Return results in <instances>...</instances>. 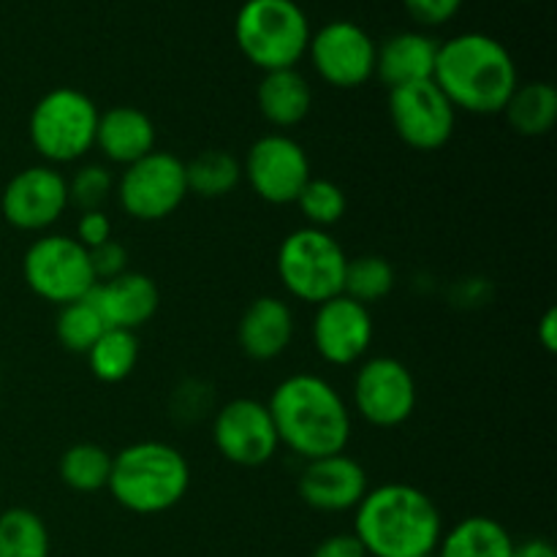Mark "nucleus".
Masks as SVG:
<instances>
[{
    "label": "nucleus",
    "instance_id": "12",
    "mask_svg": "<svg viewBox=\"0 0 557 557\" xmlns=\"http://www.w3.org/2000/svg\"><path fill=\"white\" fill-rule=\"evenodd\" d=\"M243 177L267 205H294L308 185L310 158L297 139L286 134H267L250 145L243 161Z\"/></svg>",
    "mask_w": 557,
    "mask_h": 557
},
{
    "label": "nucleus",
    "instance_id": "30",
    "mask_svg": "<svg viewBox=\"0 0 557 557\" xmlns=\"http://www.w3.org/2000/svg\"><path fill=\"white\" fill-rule=\"evenodd\" d=\"M107 324L92 308L90 299H79V302H69L58 310V321H54V335H58L60 346L71 354H87L92 343L103 335Z\"/></svg>",
    "mask_w": 557,
    "mask_h": 557
},
{
    "label": "nucleus",
    "instance_id": "33",
    "mask_svg": "<svg viewBox=\"0 0 557 557\" xmlns=\"http://www.w3.org/2000/svg\"><path fill=\"white\" fill-rule=\"evenodd\" d=\"M408 14L424 27H438L455 20L457 11L462 9V0H403Z\"/></svg>",
    "mask_w": 557,
    "mask_h": 557
},
{
    "label": "nucleus",
    "instance_id": "11",
    "mask_svg": "<svg viewBox=\"0 0 557 557\" xmlns=\"http://www.w3.org/2000/svg\"><path fill=\"white\" fill-rule=\"evenodd\" d=\"M354 408L373 428H400L417 411V381L395 357H373L354 375Z\"/></svg>",
    "mask_w": 557,
    "mask_h": 557
},
{
    "label": "nucleus",
    "instance_id": "1",
    "mask_svg": "<svg viewBox=\"0 0 557 557\" xmlns=\"http://www.w3.org/2000/svg\"><path fill=\"white\" fill-rule=\"evenodd\" d=\"M267 408L281 446L305 462L343 455L351 441V411L321 375H288L275 386Z\"/></svg>",
    "mask_w": 557,
    "mask_h": 557
},
{
    "label": "nucleus",
    "instance_id": "7",
    "mask_svg": "<svg viewBox=\"0 0 557 557\" xmlns=\"http://www.w3.org/2000/svg\"><path fill=\"white\" fill-rule=\"evenodd\" d=\"M348 256L324 228L305 226L288 234L277 248V275L294 299L321 305L343 294Z\"/></svg>",
    "mask_w": 557,
    "mask_h": 557
},
{
    "label": "nucleus",
    "instance_id": "32",
    "mask_svg": "<svg viewBox=\"0 0 557 557\" xmlns=\"http://www.w3.org/2000/svg\"><path fill=\"white\" fill-rule=\"evenodd\" d=\"M65 185H69V207H76L82 212L101 210V205L114 190V180L109 169L98 166V163H87V166L76 169L74 177L65 180Z\"/></svg>",
    "mask_w": 557,
    "mask_h": 557
},
{
    "label": "nucleus",
    "instance_id": "14",
    "mask_svg": "<svg viewBox=\"0 0 557 557\" xmlns=\"http://www.w3.org/2000/svg\"><path fill=\"white\" fill-rule=\"evenodd\" d=\"M212 441L221 457L239 468H261L277 455L275 424L267 403L237 397L228 400L212 422Z\"/></svg>",
    "mask_w": 557,
    "mask_h": 557
},
{
    "label": "nucleus",
    "instance_id": "27",
    "mask_svg": "<svg viewBox=\"0 0 557 557\" xmlns=\"http://www.w3.org/2000/svg\"><path fill=\"white\" fill-rule=\"evenodd\" d=\"M109 471H112V455L103 446L90 444V441L69 446L58 462L60 482L74 493L103 490L109 482Z\"/></svg>",
    "mask_w": 557,
    "mask_h": 557
},
{
    "label": "nucleus",
    "instance_id": "36",
    "mask_svg": "<svg viewBox=\"0 0 557 557\" xmlns=\"http://www.w3.org/2000/svg\"><path fill=\"white\" fill-rule=\"evenodd\" d=\"M310 557H368V553L354 533H335L326 536Z\"/></svg>",
    "mask_w": 557,
    "mask_h": 557
},
{
    "label": "nucleus",
    "instance_id": "6",
    "mask_svg": "<svg viewBox=\"0 0 557 557\" xmlns=\"http://www.w3.org/2000/svg\"><path fill=\"white\" fill-rule=\"evenodd\" d=\"M98 107L76 87H54L38 98L27 120V134L38 156L49 163H74L96 147Z\"/></svg>",
    "mask_w": 557,
    "mask_h": 557
},
{
    "label": "nucleus",
    "instance_id": "18",
    "mask_svg": "<svg viewBox=\"0 0 557 557\" xmlns=\"http://www.w3.org/2000/svg\"><path fill=\"white\" fill-rule=\"evenodd\" d=\"M87 299L98 310L107 330L136 332L158 313L161 292L152 277L141 272H123L112 281L96 283Z\"/></svg>",
    "mask_w": 557,
    "mask_h": 557
},
{
    "label": "nucleus",
    "instance_id": "25",
    "mask_svg": "<svg viewBox=\"0 0 557 557\" xmlns=\"http://www.w3.org/2000/svg\"><path fill=\"white\" fill-rule=\"evenodd\" d=\"M85 357L92 379L101 384H120L134 373L139 362V337L128 330H103Z\"/></svg>",
    "mask_w": 557,
    "mask_h": 557
},
{
    "label": "nucleus",
    "instance_id": "17",
    "mask_svg": "<svg viewBox=\"0 0 557 557\" xmlns=\"http://www.w3.org/2000/svg\"><path fill=\"white\" fill-rule=\"evenodd\" d=\"M299 498L321 515H341L354 511L359 500L368 495V473L354 457L330 455L321 460L305 462L299 473Z\"/></svg>",
    "mask_w": 557,
    "mask_h": 557
},
{
    "label": "nucleus",
    "instance_id": "3",
    "mask_svg": "<svg viewBox=\"0 0 557 557\" xmlns=\"http://www.w3.org/2000/svg\"><path fill=\"white\" fill-rule=\"evenodd\" d=\"M433 82L460 112L500 114L520 85L509 49L487 33H460L438 44Z\"/></svg>",
    "mask_w": 557,
    "mask_h": 557
},
{
    "label": "nucleus",
    "instance_id": "29",
    "mask_svg": "<svg viewBox=\"0 0 557 557\" xmlns=\"http://www.w3.org/2000/svg\"><path fill=\"white\" fill-rule=\"evenodd\" d=\"M395 288V267L384 256H357L348 259L346 277H343V294L359 305H373L386 299Z\"/></svg>",
    "mask_w": 557,
    "mask_h": 557
},
{
    "label": "nucleus",
    "instance_id": "31",
    "mask_svg": "<svg viewBox=\"0 0 557 557\" xmlns=\"http://www.w3.org/2000/svg\"><path fill=\"white\" fill-rule=\"evenodd\" d=\"M294 205L299 207V212H302V218L308 221V226L324 228L326 232V228L343 221L348 201L337 183H332V180H324V177H310L308 185L299 190Z\"/></svg>",
    "mask_w": 557,
    "mask_h": 557
},
{
    "label": "nucleus",
    "instance_id": "9",
    "mask_svg": "<svg viewBox=\"0 0 557 557\" xmlns=\"http://www.w3.org/2000/svg\"><path fill=\"white\" fill-rule=\"evenodd\" d=\"M185 196V161L166 150H152L141 161L125 166L117 180V201L134 221H163L183 207Z\"/></svg>",
    "mask_w": 557,
    "mask_h": 557
},
{
    "label": "nucleus",
    "instance_id": "37",
    "mask_svg": "<svg viewBox=\"0 0 557 557\" xmlns=\"http://www.w3.org/2000/svg\"><path fill=\"white\" fill-rule=\"evenodd\" d=\"M536 337H539V343L544 346V351H547V354L557 351V310L555 308H549L547 313L542 315V321H539Z\"/></svg>",
    "mask_w": 557,
    "mask_h": 557
},
{
    "label": "nucleus",
    "instance_id": "20",
    "mask_svg": "<svg viewBox=\"0 0 557 557\" xmlns=\"http://www.w3.org/2000/svg\"><path fill=\"white\" fill-rule=\"evenodd\" d=\"M438 41L428 33L403 30L375 47V74L389 90L413 82L433 79Z\"/></svg>",
    "mask_w": 557,
    "mask_h": 557
},
{
    "label": "nucleus",
    "instance_id": "10",
    "mask_svg": "<svg viewBox=\"0 0 557 557\" xmlns=\"http://www.w3.org/2000/svg\"><path fill=\"white\" fill-rule=\"evenodd\" d=\"M375 47L368 30L351 20H332L310 33L308 58L315 74L337 90H357L375 74Z\"/></svg>",
    "mask_w": 557,
    "mask_h": 557
},
{
    "label": "nucleus",
    "instance_id": "5",
    "mask_svg": "<svg viewBox=\"0 0 557 557\" xmlns=\"http://www.w3.org/2000/svg\"><path fill=\"white\" fill-rule=\"evenodd\" d=\"M308 14L297 0H245L234 20L239 52L256 69H297L310 44Z\"/></svg>",
    "mask_w": 557,
    "mask_h": 557
},
{
    "label": "nucleus",
    "instance_id": "4",
    "mask_svg": "<svg viewBox=\"0 0 557 557\" xmlns=\"http://www.w3.org/2000/svg\"><path fill=\"white\" fill-rule=\"evenodd\" d=\"M188 460L183 451L161 441H139L112 457L107 490L114 504L131 515H163L188 495Z\"/></svg>",
    "mask_w": 557,
    "mask_h": 557
},
{
    "label": "nucleus",
    "instance_id": "34",
    "mask_svg": "<svg viewBox=\"0 0 557 557\" xmlns=\"http://www.w3.org/2000/svg\"><path fill=\"white\" fill-rule=\"evenodd\" d=\"M90 264H92V272H96L98 283L112 281V277L128 272L125 270V267H128V250H125L120 243H114V239H109V243L98 245V248L90 250Z\"/></svg>",
    "mask_w": 557,
    "mask_h": 557
},
{
    "label": "nucleus",
    "instance_id": "8",
    "mask_svg": "<svg viewBox=\"0 0 557 557\" xmlns=\"http://www.w3.org/2000/svg\"><path fill=\"white\" fill-rule=\"evenodd\" d=\"M22 277L36 297L58 308L85 299L98 283L90 264V250L82 248L76 237L65 234L38 237L25 250Z\"/></svg>",
    "mask_w": 557,
    "mask_h": 557
},
{
    "label": "nucleus",
    "instance_id": "40",
    "mask_svg": "<svg viewBox=\"0 0 557 557\" xmlns=\"http://www.w3.org/2000/svg\"><path fill=\"white\" fill-rule=\"evenodd\" d=\"M520 3H533V0H520Z\"/></svg>",
    "mask_w": 557,
    "mask_h": 557
},
{
    "label": "nucleus",
    "instance_id": "13",
    "mask_svg": "<svg viewBox=\"0 0 557 557\" xmlns=\"http://www.w3.org/2000/svg\"><path fill=\"white\" fill-rule=\"evenodd\" d=\"M389 120L411 150L435 152L455 134L457 109L433 79L389 90Z\"/></svg>",
    "mask_w": 557,
    "mask_h": 557
},
{
    "label": "nucleus",
    "instance_id": "38",
    "mask_svg": "<svg viewBox=\"0 0 557 557\" xmlns=\"http://www.w3.org/2000/svg\"><path fill=\"white\" fill-rule=\"evenodd\" d=\"M515 557H557L555 547L544 539H531L525 544H515Z\"/></svg>",
    "mask_w": 557,
    "mask_h": 557
},
{
    "label": "nucleus",
    "instance_id": "15",
    "mask_svg": "<svg viewBox=\"0 0 557 557\" xmlns=\"http://www.w3.org/2000/svg\"><path fill=\"white\" fill-rule=\"evenodd\" d=\"M69 210V185L54 166H27L5 183L0 212L20 232H47Z\"/></svg>",
    "mask_w": 557,
    "mask_h": 557
},
{
    "label": "nucleus",
    "instance_id": "39",
    "mask_svg": "<svg viewBox=\"0 0 557 557\" xmlns=\"http://www.w3.org/2000/svg\"><path fill=\"white\" fill-rule=\"evenodd\" d=\"M0 384H3V370H0Z\"/></svg>",
    "mask_w": 557,
    "mask_h": 557
},
{
    "label": "nucleus",
    "instance_id": "26",
    "mask_svg": "<svg viewBox=\"0 0 557 557\" xmlns=\"http://www.w3.org/2000/svg\"><path fill=\"white\" fill-rule=\"evenodd\" d=\"M188 194L201 199H223L243 180V163L226 150H205L185 163Z\"/></svg>",
    "mask_w": 557,
    "mask_h": 557
},
{
    "label": "nucleus",
    "instance_id": "19",
    "mask_svg": "<svg viewBox=\"0 0 557 557\" xmlns=\"http://www.w3.org/2000/svg\"><path fill=\"white\" fill-rule=\"evenodd\" d=\"M294 341V313L283 299L259 297L245 308L237 324V343L253 362H272Z\"/></svg>",
    "mask_w": 557,
    "mask_h": 557
},
{
    "label": "nucleus",
    "instance_id": "21",
    "mask_svg": "<svg viewBox=\"0 0 557 557\" xmlns=\"http://www.w3.org/2000/svg\"><path fill=\"white\" fill-rule=\"evenodd\" d=\"M96 147L107 161L131 166L156 150V125L141 109L112 107L98 114Z\"/></svg>",
    "mask_w": 557,
    "mask_h": 557
},
{
    "label": "nucleus",
    "instance_id": "28",
    "mask_svg": "<svg viewBox=\"0 0 557 557\" xmlns=\"http://www.w3.org/2000/svg\"><path fill=\"white\" fill-rule=\"evenodd\" d=\"M47 522L30 509H5L0 515V557H49Z\"/></svg>",
    "mask_w": 557,
    "mask_h": 557
},
{
    "label": "nucleus",
    "instance_id": "24",
    "mask_svg": "<svg viewBox=\"0 0 557 557\" xmlns=\"http://www.w3.org/2000/svg\"><path fill=\"white\" fill-rule=\"evenodd\" d=\"M511 131L520 136H544L555 128L557 90L549 82H528L517 85L509 103L500 112Z\"/></svg>",
    "mask_w": 557,
    "mask_h": 557
},
{
    "label": "nucleus",
    "instance_id": "16",
    "mask_svg": "<svg viewBox=\"0 0 557 557\" xmlns=\"http://www.w3.org/2000/svg\"><path fill=\"white\" fill-rule=\"evenodd\" d=\"M310 335H313L315 354L326 364L348 368V364H357L370 351L373 315H370V308L341 294V297L315 305Z\"/></svg>",
    "mask_w": 557,
    "mask_h": 557
},
{
    "label": "nucleus",
    "instance_id": "2",
    "mask_svg": "<svg viewBox=\"0 0 557 557\" xmlns=\"http://www.w3.org/2000/svg\"><path fill=\"white\" fill-rule=\"evenodd\" d=\"M354 536L368 557H433L444 536V520L428 493L392 482L368 490L359 500Z\"/></svg>",
    "mask_w": 557,
    "mask_h": 557
},
{
    "label": "nucleus",
    "instance_id": "35",
    "mask_svg": "<svg viewBox=\"0 0 557 557\" xmlns=\"http://www.w3.org/2000/svg\"><path fill=\"white\" fill-rule=\"evenodd\" d=\"M109 239H112V221L103 215V210L82 212L79 221H76V243L82 248L92 250L98 245L109 243Z\"/></svg>",
    "mask_w": 557,
    "mask_h": 557
},
{
    "label": "nucleus",
    "instance_id": "23",
    "mask_svg": "<svg viewBox=\"0 0 557 557\" xmlns=\"http://www.w3.org/2000/svg\"><path fill=\"white\" fill-rule=\"evenodd\" d=\"M433 557H515V539L493 517H466L441 536Z\"/></svg>",
    "mask_w": 557,
    "mask_h": 557
},
{
    "label": "nucleus",
    "instance_id": "22",
    "mask_svg": "<svg viewBox=\"0 0 557 557\" xmlns=\"http://www.w3.org/2000/svg\"><path fill=\"white\" fill-rule=\"evenodd\" d=\"M259 109L264 120L275 128H294L308 117L313 107L310 82L297 69L267 71L259 82Z\"/></svg>",
    "mask_w": 557,
    "mask_h": 557
}]
</instances>
